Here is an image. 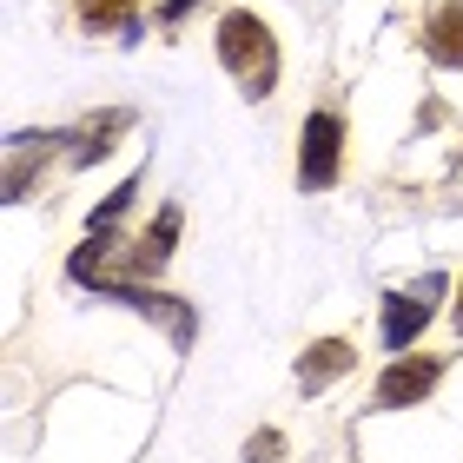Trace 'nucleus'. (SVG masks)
<instances>
[{
    "label": "nucleus",
    "mask_w": 463,
    "mask_h": 463,
    "mask_svg": "<svg viewBox=\"0 0 463 463\" xmlns=\"http://www.w3.org/2000/svg\"><path fill=\"white\" fill-rule=\"evenodd\" d=\"M219 60H225V73L239 80L251 99H265L271 87H279V40H271V27L259 14H245V7L219 20Z\"/></svg>",
    "instance_id": "nucleus-1"
},
{
    "label": "nucleus",
    "mask_w": 463,
    "mask_h": 463,
    "mask_svg": "<svg viewBox=\"0 0 463 463\" xmlns=\"http://www.w3.org/2000/svg\"><path fill=\"white\" fill-rule=\"evenodd\" d=\"M298 139H305V146H298V179H305V193H318V185L338 179V146H345V126H338V113H311Z\"/></svg>",
    "instance_id": "nucleus-2"
},
{
    "label": "nucleus",
    "mask_w": 463,
    "mask_h": 463,
    "mask_svg": "<svg viewBox=\"0 0 463 463\" xmlns=\"http://www.w3.org/2000/svg\"><path fill=\"white\" fill-rule=\"evenodd\" d=\"M437 377H444V364L437 357H397V364L377 377V391H371V404L377 411H404V404H424V397L437 391Z\"/></svg>",
    "instance_id": "nucleus-3"
},
{
    "label": "nucleus",
    "mask_w": 463,
    "mask_h": 463,
    "mask_svg": "<svg viewBox=\"0 0 463 463\" xmlns=\"http://www.w3.org/2000/svg\"><path fill=\"white\" fill-rule=\"evenodd\" d=\"M424 53L437 67H463V0H430L424 14Z\"/></svg>",
    "instance_id": "nucleus-4"
},
{
    "label": "nucleus",
    "mask_w": 463,
    "mask_h": 463,
    "mask_svg": "<svg viewBox=\"0 0 463 463\" xmlns=\"http://www.w3.org/2000/svg\"><path fill=\"white\" fill-rule=\"evenodd\" d=\"M351 364H357V351H351L345 338H325V345H311V351L298 357V384H305V391H325L331 377H345Z\"/></svg>",
    "instance_id": "nucleus-5"
},
{
    "label": "nucleus",
    "mask_w": 463,
    "mask_h": 463,
    "mask_svg": "<svg viewBox=\"0 0 463 463\" xmlns=\"http://www.w3.org/2000/svg\"><path fill=\"white\" fill-rule=\"evenodd\" d=\"M424 318H430V298H411V291H397V298H391V325H384V345L404 351L411 331H424Z\"/></svg>",
    "instance_id": "nucleus-6"
},
{
    "label": "nucleus",
    "mask_w": 463,
    "mask_h": 463,
    "mask_svg": "<svg viewBox=\"0 0 463 463\" xmlns=\"http://www.w3.org/2000/svg\"><path fill=\"white\" fill-rule=\"evenodd\" d=\"M133 7H139V0H73V14H80V27H87V33L126 27V20H133Z\"/></svg>",
    "instance_id": "nucleus-7"
},
{
    "label": "nucleus",
    "mask_w": 463,
    "mask_h": 463,
    "mask_svg": "<svg viewBox=\"0 0 463 463\" xmlns=\"http://www.w3.org/2000/svg\"><path fill=\"white\" fill-rule=\"evenodd\" d=\"M245 463H279V430L251 437V444H245Z\"/></svg>",
    "instance_id": "nucleus-8"
},
{
    "label": "nucleus",
    "mask_w": 463,
    "mask_h": 463,
    "mask_svg": "<svg viewBox=\"0 0 463 463\" xmlns=\"http://www.w3.org/2000/svg\"><path fill=\"white\" fill-rule=\"evenodd\" d=\"M450 325H457V338H463V285H457V311H450Z\"/></svg>",
    "instance_id": "nucleus-9"
},
{
    "label": "nucleus",
    "mask_w": 463,
    "mask_h": 463,
    "mask_svg": "<svg viewBox=\"0 0 463 463\" xmlns=\"http://www.w3.org/2000/svg\"><path fill=\"white\" fill-rule=\"evenodd\" d=\"M185 7H193V0H165V14H185Z\"/></svg>",
    "instance_id": "nucleus-10"
}]
</instances>
